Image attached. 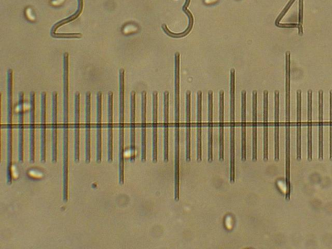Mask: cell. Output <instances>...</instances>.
Instances as JSON below:
<instances>
[{"mask_svg":"<svg viewBox=\"0 0 332 249\" xmlns=\"http://www.w3.org/2000/svg\"><path fill=\"white\" fill-rule=\"evenodd\" d=\"M8 165L7 181L12 183L13 165V70L8 71Z\"/></svg>","mask_w":332,"mask_h":249,"instance_id":"cell-1","label":"cell"},{"mask_svg":"<svg viewBox=\"0 0 332 249\" xmlns=\"http://www.w3.org/2000/svg\"><path fill=\"white\" fill-rule=\"evenodd\" d=\"M120 99V120H119V183L123 184L125 181V151H124V113L125 87L121 86L119 92Z\"/></svg>","mask_w":332,"mask_h":249,"instance_id":"cell-2","label":"cell"},{"mask_svg":"<svg viewBox=\"0 0 332 249\" xmlns=\"http://www.w3.org/2000/svg\"><path fill=\"white\" fill-rule=\"evenodd\" d=\"M86 140L85 158L86 162L89 163L91 160V94L87 92L86 94Z\"/></svg>","mask_w":332,"mask_h":249,"instance_id":"cell-3","label":"cell"},{"mask_svg":"<svg viewBox=\"0 0 332 249\" xmlns=\"http://www.w3.org/2000/svg\"><path fill=\"white\" fill-rule=\"evenodd\" d=\"M74 158L76 162L80 158V94L75 95Z\"/></svg>","mask_w":332,"mask_h":249,"instance_id":"cell-4","label":"cell"},{"mask_svg":"<svg viewBox=\"0 0 332 249\" xmlns=\"http://www.w3.org/2000/svg\"><path fill=\"white\" fill-rule=\"evenodd\" d=\"M102 93L98 92L97 94V123H96V161L100 163L102 161Z\"/></svg>","mask_w":332,"mask_h":249,"instance_id":"cell-5","label":"cell"},{"mask_svg":"<svg viewBox=\"0 0 332 249\" xmlns=\"http://www.w3.org/2000/svg\"><path fill=\"white\" fill-rule=\"evenodd\" d=\"M113 160V92L108 94V160Z\"/></svg>","mask_w":332,"mask_h":249,"instance_id":"cell-6","label":"cell"},{"mask_svg":"<svg viewBox=\"0 0 332 249\" xmlns=\"http://www.w3.org/2000/svg\"><path fill=\"white\" fill-rule=\"evenodd\" d=\"M57 93L52 94V160L53 162L57 160Z\"/></svg>","mask_w":332,"mask_h":249,"instance_id":"cell-7","label":"cell"},{"mask_svg":"<svg viewBox=\"0 0 332 249\" xmlns=\"http://www.w3.org/2000/svg\"><path fill=\"white\" fill-rule=\"evenodd\" d=\"M135 109L136 93L132 91L131 94V123H130V160H135Z\"/></svg>","mask_w":332,"mask_h":249,"instance_id":"cell-8","label":"cell"},{"mask_svg":"<svg viewBox=\"0 0 332 249\" xmlns=\"http://www.w3.org/2000/svg\"><path fill=\"white\" fill-rule=\"evenodd\" d=\"M30 109V160L31 163L35 161V93L31 92Z\"/></svg>","mask_w":332,"mask_h":249,"instance_id":"cell-9","label":"cell"},{"mask_svg":"<svg viewBox=\"0 0 332 249\" xmlns=\"http://www.w3.org/2000/svg\"><path fill=\"white\" fill-rule=\"evenodd\" d=\"M46 93L45 92L41 93V162H45L46 159Z\"/></svg>","mask_w":332,"mask_h":249,"instance_id":"cell-10","label":"cell"},{"mask_svg":"<svg viewBox=\"0 0 332 249\" xmlns=\"http://www.w3.org/2000/svg\"><path fill=\"white\" fill-rule=\"evenodd\" d=\"M24 92L19 95V160H24Z\"/></svg>","mask_w":332,"mask_h":249,"instance_id":"cell-11","label":"cell"},{"mask_svg":"<svg viewBox=\"0 0 332 249\" xmlns=\"http://www.w3.org/2000/svg\"><path fill=\"white\" fill-rule=\"evenodd\" d=\"M169 92L164 93V160H169Z\"/></svg>","mask_w":332,"mask_h":249,"instance_id":"cell-12","label":"cell"},{"mask_svg":"<svg viewBox=\"0 0 332 249\" xmlns=\"http://www.w3.org/2000/svg\"><path fill=\"white\" fill-rule=\"evenodd\" d=\"M247 92H241V160L247 159L246 144V109H247Z\"/></svg>","mask_w":332,"mask_h":249,"instance_id":"cell-13","label":"cell"},{"mask_svg":"<svg viewBox=\"0 0 332 249\" xmlns=\"http://www.w3.org/2000/svg\"><path fill=\"white\" fill-rule=\"evenodd\" d=\"M291 54H285V123H290V78H291Z\"/></svg>","mask_w":332,"mask_h":249,"instance_id":"cell-14","label":"cell"},{"mask_svg":"<svg viewBox=\"0 0 332 249\" xmlns=\"http://www.w3.org/2000/svg\"><path fill=\"white\" fill-rule=\"evenodd\" d=\"M158 93L154 92L153 94V160L157 162L158 160Z\"/></svg>","mask_w":332,"mask_h":249,"instance_id":"cell-15","label":"cell"},{"mask_svg":"<svg viewBox=\"0 0 332 249\" xmlns=\"http://www.w3.org/2000/svg\"><path fill=\"white\" fill-rule=\"evenodd\" d=\"M279 104L280 94L278 91L274 92V159L278 161L280 158L279 154Z\"/></svg>","mask_w":332,"mask_h":249,"instance_id":"cell-16","label":"cell"},{"mask_svg":"<svg viewBox=\"0 0 332 249\" xmlns=\"http://www.w3.org/2000/svg\"><path fill=\"white\" fill-rule=\"evenodd\" d=\"M146 92L142 93V153L141 159L146 160Z\"/></svg>","mask_w":332,"mask_h":249,"instance_id":"cell-17","label":"cell"},{"mask_svg":"<svg viewBox=\"0 0 332 249\" xmlns=\"http://www.w3.org/2000/svg\"><path fill=\"white\" fill-rule=\"evenodd\" d=\"M208 156L209 162L213 160V92H208Z\"/></svg>","mask_w":332,"mask_h":249,"instance_id":"cell-18","label":"cell"},{"mask_svg":"<svg viewBox=\"0 0 332 249\" xmlns=\"http://www.w3.org/2000/svg\"><path fill=\"white\" fill-rule=\"evenodd\" d=\"M197 160H202V92H197Z\"/></svg>","mask_w":332,"mask_h":249,"instance_id":"cell-19","label":"cell"},{"mask_svg":"<svg viewBox=\"0 0 332 249\" xmlns=\"http://www.w3.org/2000/svg\"><path fill=\"white\" fill-rule=\"evenodd\" d=\"M186 160L191 159V92H186Z\"/></svg>","mask_w":332,"mask_h":249,"instance_id":"cell-20","label":"cell"},{"mask_svg":"<svg viewBox=\"0 0 332 249\" xmlns=\"http://www.w3.org/2000/svg\"><path fill=\"white\" fill-rule=\"evenodd\" d=\"M268 96L267 90L263 92V159L268 160Z\"/></svg>","mask_w":332,"mask_h":249,"instance_id":"cell-21","label":"cell"},{"mask_svg":"<svg viewBox=\"0 0 332 249\" xmlns=\"http://www.w3.org/2000/svg\"><path fill=\"white\" fill-rule=\"evenodd\" d=\"M257 94L252 92V160H257Z\"/></svg>","mask_w":332,"mask_h":249,"instance_id":"cell-22","label":"cell"},{"mask_svg":"<svg viewBox=\"0 0 332 249\" xmlns=\"http://www.w3.org/2000/svg\"><path fill=\"white\" fill-rule=\"evenodd\" d=\"M219 160H224V92H219Z\"/></svg>","mask_w":332,"mask_h":249,"instance_id":"cell-23","label":"cell"},{"mask_svg":"<svg viewBox=\"0 0 332 249\" xmlns=\"http://www.w3.org/2000/svg\"><path fill=\"white\" fill-rule=\"evenodd\" d=\"M307 103H308V110H307V158L309 160H312L313 156V147H312V91L309 90L307 92Z\"/></svg>","mask_w":332,"mask_h":249,"instance_id":"cell-24","label":"cell"},{"mask_svg":"<svg viewBox=\"0 0 332 249\" xmlns=\"http://www.w3.org/2000/svg\"><path fill=\"white\" fill-rule=\"evenodd\" d=\"M296 101H297V122H296V158L301 160L302 158V152H301V103H302V92L298 90L296 93Z\"/></svg>","mask_w":332,"mask_h":249,"instance_id":"cell-25","label":"cell"},{"mask_svg":"<svg viewBox=\"0 0 332 249\" xmlns=\"http://www.w3.org/2000/svg\"><path fill=\"white\" fill-rule=\"evenodd\" d=\"M318 158H323V92H318Z\"/></svg>","mask_w":332,"mask_h":249,"instance_id":"cell-26","label":"cell"},{"mask_svg":"<svg viewBox=\"0 0 332 249\" xmlns=\"http://www.w3.org/2000/svg\"><path fill=\"white\" fill-rule=\"evenodd\" d=\"M78 10L76 11V12L74 13V15H72V16L67 18V19H63L62 21H59V23L55 24L53 26L51 30V36L53 37L55 34H56V32L58 29L61 26L65 25V24L69 23L70 22L74 21L75 20L78 18L79 15H80L81 12H82L83 8V0H78Z\"/></svg>","mask_w":332,"mask_h":249,"instance_id":"cell-27","label":"cell"},{"mask_svg":"<svg viewBox=\"0 0 332 249\" xmlns=\"http://www.w3.org/2000/svg\"><path fill=\"white\" fill-rule=\"evenodd\" d=\"M329 158L332 160V90L329 92Z\"/></svg>","mask_w":332,"mask_h":249,"instance_id":"cell-28","label":"cell"},{"mask_svg":"<svg viewBox=\"0 0 332 249\" xmlns=\"http://www.w3.org/2000/svg\"><path fill=\"white\" fill-rule=\"evenodd\" d=\"M303 0L299 1V14H298V34L300 35L303 34Z\"/></svg>","mask_w":332,"mask_h":249,"instance_id":"cell-29","label":"cell"},{"mask_svg":"<svg viewBox=\"0 0 332 249\" xmlns=\"http://www.w3.org/2000/svg\"><path fill=\"white\" fill-rule=\"evenodd\" d=\"M82 37L81 34H56L53 38L56 39H80Z\"/></svg>","mask_w":332,"mask_h":249,"instance_id":"cell-30","label":"cell"},{"mask_svg":"<svg viewBox=\"0 0 332 249\" xmlns=\"http://www.w3.org/2000/svg\"><path fill=\"white\" fill-rule=\"evenodd\" d=\"M294 2V0H291V1L289 2V3L288 4V5L286 6V8H285L284 10H283L282 13H281V14L279 15V17H278V19H276V21L275 23L276 26H279V23H280L281 20L282 19L283 16H284V15L286 14L287 11L289 10L290 7L291 6L292 4H293Z\"/></svg>","mask_w":332,"mask_h":249,"instance_id":"cell-31","label":"cell"},{"mask_svg":"<svg viewBox=\"0 0 332 249\" xmlns=\"http://www.w3.org/2000/svg\"><path fill=\"white\" fill-rule=\"evenodd\" d=\"M217 0H204V2L206 4H211L213 3H215V2H216Z\"/></svg>","mask_w":332,"mask_h":249,"instance_id":"cell-32","label":"cell"}]
</instances>
